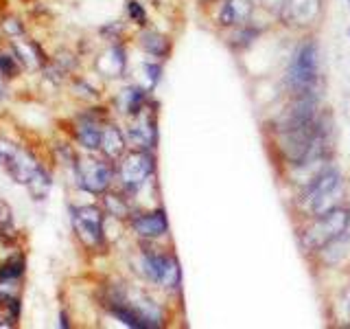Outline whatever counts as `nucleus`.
Here are the masks:
<instances>
[{"label":"nucleus","instance_id":"b1692460","mask_svg":"<svg viewBox=\"0 0 350 329\" xmlns=\"http://www.w3.org/2000/svg\"><path fill=\"white\" fill-rule=\"evenodd\" d=\"M3 321H5V318H3V316H0V327H5V325H9V323H3Z\"/></svg>","mask_w":350,"mask_h":329},{"label":"nucleus","instance_id":"423d86ee","mask_svg":"<svg viewBox=\"0 0 350 329\" xmlns=\"http://www.w3.org/2000/svg\"><path fill=\"white\" fill-rule=\"evenodd\" d=\"M0 167H5V171L14 178L16 182L29 184L33 173L40 169L38 160L27 154L25 149L16 147L14 143L0 141Z\"/></svg>","mask_w":350,"mask_h":329},{"label":"nucleus","instance_id":"f257e3e1","mask_svg":"<svg viewBox=\"0 0 350 329\" xmlns=\"http://www.w3.org/2000/svg\"><path fill=\"white\" fill-rule=\"evenodd\" d=\"M344 197H346V182L342 171L335 167H326L313 180H309L302 186L295 204H298V213L304 219H311L342 206Z\"/></svg>","mask_w":350,"mask_h":329},{"label":"nucleus","instance_id":"9d476101","mask_svg":"<svg viewBox=\"0 0 350 329\" xmlns=\"http://www.w3.org/2000/svg\"><path fill=\"white\" fill-rule=\"evenodd\" d=\"M254 14V0H221L217 9V25L224 29L243 27Z\"/></svg>","mask_w":350,"mask_h":329},{"label":"nucleus","instance_id":"4be33fe9","mask_svg":"<svg viewBox=\"0 0 350 329\" xmlns=\"http://www.w3.org/2000/svg\"><path fill=\"white\" fill-rule=\"evenodd\" d=\"M107 204H109V213H112V215L123 217V215L127 213V206H125L123 202H120L116 195H109V197H107Z\"/></svg>","mask_w":350,"mask_h":329},{"label":"nucleus","instance_id":"a211bd4d","mask_svg":"<svg viewBox=\"0 0 350 329\" xmlns=\"http://www.w3.org/2000/svg\"><path fill=\"white\" fill-rule=\"evenodd\" d=\"M0 239H3V241H14L16 239L14 217H11V208L5 202H0Z\"/></svg>","mask_w":350,"mask_h":329},{"label":"nucleus","instance_id":"39448f33","mask_svg":"<svg viewBox=\"0 0 350 329\" xmlns=\"http://www.w3.org/2000/svg\"><path fill=\"white\" fill-rule=\"evenodd\" d=\"M142 274L167 290H175L180 285V266L175 257L167 255V252H145L142 255Z\"/></svg>","mask_w":350,"mask_h":329},{"label":"nucleus","instance_id":"dca6fc26","mask_svg":"<svg viewBox=\"0 0 350 329\" xmlns=\"http://www.w3.org/2000/svg\"><path fill=\"white\" fill-rule=\"evenodd\" d=\"M140 44H142V49H145L147 53H151V55H156V58H164V55L171 51L169 40L164 36H160V33H153V31L142 33Z\"/></svg>","mask_w":350,"mask_h":329},{"label":"nucleus","instance_id":"9b49d317","mask_svg":"<svg viewBox=\"0 0 350 329\" xmlns=\"http://www.w3.org/2000/svg\"><path fill=\"white\" fill-rule=\"evenodd\" d=\"M131 226H134L138 237H145V239H158L162 235H167V230H169L167 215H164L162 208L151 211V213L136 215L131 219Z\"/></svg>","mask_w":350,"mask_h":329},{"label":"nucleus","instance_id":"6e6552de","mask_svg":"<svg viewBox=\"0 0 350 329\" xmlns=\"http://www.w3.org/2000/svg\"><path fill=\"white\" fill-rule=\"evenodd\" d=\"M280 20L289 27H313L322 16V0H280Z\"/></svg>","mask_w":350,"mask_h":329},{"label":"nucleus","instance_id":"412c9836","mask_svg":"<svg viewBox=\"0 0 350 329\" xmlns=\"http://www.w3.org/2000/svg\"><path fill=\"white\" fill-rule=\"evenodd\" d=\"M127 9H129V16H131V20L138 22V25H145V22H147V14H145V9H142V7L136 3V0H129Z\"/></svg>","mask_w":350,"mask_h":329},{"label":"nucleus","instance_id":"aec40b11","mask_svg":"<svg viewBox=\"0 0 350 329\" xmlns=\"http://www.w3.org/2000/svg\"><path fill=\"white\" fill-rule=\"evenodd\" d=\"M18 73V66H16V60L9 58V55H0V75L3 77H14Z\"/></svg>","mask_w":350,"mask_h":329},{"label":"nucleus","instance_id":"0eeeda50","mask_svg":"<svg viewBox=\"0 0 350 329\" xmlns=\"http://www.w3.org/2000/svg\"><path fill=\"white\" fill-rule=\"evenodd\" d=\"M72 226L75 233L88 248H101L103 235V215L96 206H75L72 208Z\"/></svg>","mask_w":350,"mask_h":329},{"label":"nucleus","instance_id":"f03ea898","mask_svg":"<svg viewBox=\"0 0 350 329\" xmlns=\"http://www.w3.org/2000/svg\"><path fill=\"white\" fill-rule=\"evenodd\" d=\"M289 95H315L320 86V49L315 40H302L295 47L284 71Z\"/></svg>","mask_w":350,"mask_h":329},{"label":"nucleus","instance_id":"f3484780","mask_svg":"<svg viewBox=\"0 0 350 329\" xmlns=\"http://www.w3.org/2000/svg\"><path fill=\"white\" fill-rule=\"evenodd\" d=\"M27 186H29V191H31V195H33V200H44V197L49 195V189H51V178H49V173L40 167L36 173H33V178H31V182H29Z\"/></svg>","mask_w":350,"mask_h":329},{"label":"nucleus","instance_id":"20e7f679","mask_svg":"<svg viewBox=\"0 0 350 329\" xmlns=\"http://www.w3.org/2000/svg\"><path fill=\"white\" fill-rule=\"evenodd\" d=\"M151 173H153V158L147 149H136V151L125 154V156H120L118 175L129 193H136L140 186L149 180Z\"/></svg>","mask_w":350,"mask_h":329},{"label":"nucleus","instance_id":"5701e85b","mask_svg":"<svg viewBox=\"0 0 350 329\" xmlns=\"http://www.w3.org/2000/svg\"><path fill=\"white\" fill-rule=\"evenodd\" d=\"M5 29L11 33V36H20V33H22V27L18 25L16 20H7V22H5Z\"/></svg>","mask_w":350,"mask_h":329},{"label":"nucleus","instance_id":"f8f14e48","mask_svg":"<svg viewBox=\"0 0 350 329\" xmlns=\"http://www.w3.org/2000/svg\"><path fill=\"white\" fill-rule=\"evenodd\" d=\"M138 121L134 125H129V141L134 143L136 147L140 149H151L156 145V138H158V130H156V119L153 117H145V114H136Z\"/></svg>","mask_w":350,"mask_h":329},{"label":"nucleus","instance_id":"2eb2a0df","mask_svg":"<svg viewBox=\"0 0 350 329\" xmlns=\"http://www.w3.org/2000/svg\"><path fill=\"white\" fill-rule=\"evenodd\" d=\"M260 36V29L254 27L252 22H247V25L243 27H234V29H230V47H232L234 51H241V49H247L252 42H254L256 38Z\"/></svg>","mask_w":350,"mask_h":329},{"label":"nucleus","instance_id":"6ab92c4d","mask_svg":"<svg viewBox=\"0 0 350 329\" xmlns=\"http://www.w3.org/2000/svg\"><path fill=\"white\" fill-rule=\"evenodd\" d=\"M25 272V259H22L20 255L11 257L3 268H0V279H18L20 274Z\"/></svg>","mask_w":350,"mask_h":329},{"label":"nucleus","instance_id":"7ed1b4c3","mask_svg":"<svg viewBox=\"0 0 350 329\" xmlns=\"http://www.w3.org/2000/svg\"><path fill=\"white\" fill-rule=\"evenodd\" d=\"M350 226V208L337 206L324 215L306 219V224L300 228V246L306 252H317L324 248L328 241L344 235Z\"/></svg>","mask_w":350,"mask_h":329},{"label":"nucleus","instance_id":"4468645a","mask_svg":"<svg viewBox=\"0 0 350 329\" xmlns=\"http://www.w3.org/2000/svg\"><path fill=\"white\" fill-rule=\"evenodd\" d=\"M101 130L94 119L81 121L79 127H77V141L81 143L85 149H98L101 147Z\"/></svg>","mask_w":350,"mask_h":329},{"label":"nucleus","instance_id":"1a4fd4ad","mask_svg":"<svg viewBox=\"0 0 350 329\" xmlns=\"http://www.w3.org/2000/svg\"><path fill=\"white\" fill-rule=\"evenodd\" d=\"M112 164L96 158H85L77 164V180L90 193H103L112 182Z\"/></svg>","mask_w":350,"mask_h":329},{"label":"nucleus","instance_id":"ddd939ff","mask_svg":"<svg viewBox=\"0 0 350 329\" xmlns=\"http://www.w3.org/2000/svg\"><path fill=\"white\" fill-rule=\"evenodd\" d=\"M105 151L107 158H120L125 151V138H123V132L114 125H105L101 130V147Z\"/></svg>","mask_w":350,"mask_h":329}]
</instances>
